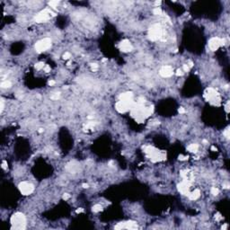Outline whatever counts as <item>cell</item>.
I'll return each instance as SVG.
<instances>
[{"mask_svg": "<svg viewBox=\"0 0 230 230\" xmlns=\"http://www.w3.org/2000/svg\"><path fill=\"white\" fill-rule=\"evenodd\" d=\"M12 229L22 230L26 228V217L21 212H16L11 217L10 219Z\"/></svg>", "mask_w": 230, "mask_h": 230, "instance_id": "6da1fadb", "label": "cell"}, {"mask_svg": "<svg viewBox=\"0 0 230 230\" xmlns=\"http://www.w3.org/2000/svg\"><path fill=\"white\" fill-rule=\"evenodd\" d=\"M145 152H146V156L148 157V158L153 163L159 162V161H161V160L165 158V156L161 152L158 151L157 149H156L155 147H153L151 146H146V149H145Z\"/></svg>", "mask_w": 230, "mask_h": 230, "instance_id": "7a4b0ae2", "label": "cell"}, {"mask_svg": "<svg viewBox=\"0 0 230 230\" xmlns=\"http://www.w3.org/2000/svg\"><path fill=\"white\" fill-rule=\"evenodd\" d=\"M51 44H52V41H51L50 38H43V39L40 40L36 42L35 50L39 53L44 52L51 47Z\"/></svg>", "mask_w": 230, "mask_h": 230, "instance_id": "3957f363", "label": "cell"}, {"mask_svg": "<svg viewBox=\"0 0 230 230\" xmlns=\"http://www.w3.org/2000/svg\"><path fill=\"white\" fill-rule=\"evenodd\" d=\"M163 35V30L162 27L160 24H154L152 25L149 29V39L151 40L152 42H156L157 40L161 39V37Z\"/></svg>", "mask_w": 230, "mask_h": 230, "instance_id": "277c9868", "label": "cell"}, {"mask_svg": "<svg viewBox=\"0 0 230 230\" xmlns=\"http://www.w3.org/2000/svg\"><path fill=\"white\" fill-rule=\"evenodd\" d=\"M133 106V101H121L120 100L119 102H116L115 104V109L120 113H125L129 110H130Z\"/></svg>", "mask_w": 230, "mask_h": 230, "instance_id": "5b68a950", "label": "cell"}, {"mask_svg": "<svg viewBox=\"0 0 230 230\" xmlns=\"http://www.w3.org/2000/svg\"><path fill=\"white\" fill-rule=\"evenodd\" d=\"M18 189L20 192L24 196H28L31 195L34 191V186L32 183H29V182H22L19 183Z\"/></svg>", "mask_w": 230, "mask_h": 230, "instance_id": "8992f818", "label": "cell"}, {"mask_svg": "<svg viewBox=\"0 0 230 230\" xmlns=\"http://www.w3.org/2000/svg\"><path fill=\"white\" fill-rule=\"evenodd\" d=\"M205 98L207 99V101H209L210 102H219V96H218V94H217L216 90L211 87L207 89L206 93H205Z\"/></svg>", "mask_w": 230, "mask_h": 230, "instance_id": "52a82bcc", "label": "cell"}, {"mask_svg": "<svg viewBox=\"0 0 230 230\" xmlns=\"http://www.w3.org/2000/svg\"><path fill=\"white\" fill-rule=\"evenodd\" d=\"M222 45H224V41L217 37H213L209 41V47L212 51L217 50Z\"/></svg>", "mask_w": 230, "mask_h": 230, "instance_id": "ba28073f", "label": "cell"}, {"mask_svg": "<svg viewBox=\"0 0 230 230\" xmlns=\"http://www.w3.org/2000/svg\"><path fill=\"white\" fill-rule=\"evenodd\" d=\"M52 12L49 9H44V10L41 11L39 14H37L35 16V21L38 23H42V22H46L50 18Z\"/></svg>", "mask_w": 230, "mask_h": 230, "instance_id": "9c48e42d", "label": "cell"}, {"mask_svg": "<svg viewBox=\"0 0 230 230\" xmlns=\"http://www.w3.org/2000/svg\"><path fill=\"white\" fill-rule=\"evenodd\" d=\"M190 188H191V183L188 180H183L182 183L178 184V191L183 195H188L190 193Z\"/></svg>", "mask_w": 230, "mask_h": 230, "instance_id": "30bf717a", "label": "cell"}, {"mask_svg": "<svg viewBox=\"0 0 230 230\" xmlns=\"http://www.w3.org/2000/svg\"><path fill=\"white\" fill-rule=\"evenodd\" d=\"M160 76L164 78H168L173 75V68L171 66H164L159 71Z\"/></svg>", "mask_w": 230, "mask_h": 230, "instance_id": "8fae6325", "label": "cell"}, {"mask_svg": "<svg viewBox=\"0 0 230 230\" xmlns=\"http://www.w3.org/2000/svg\"><path fill=\"white\" fill-rule=\"evenodd\" d=\"M119 47H120V50L121 51H123V52H129L133 49L132 44H131L129 40H123L122 42L120 43Z\"/></svg>", "mask_w": 230, "mask_h": 230, "instance_id": "7c38bea8", "label": "cell"}, {"mask_svg": "<svg viewBox=\"0 0 230 230\" xmlns=\"http://www.w3.org/2000/svg\"><path fill=\"white\" fill-rule=\"evenodd\" d=\"M138 228V226L135 222H124V223H119L115 228L116 229H121V228H127V229H135Z\"/></svg>", "mask_w": 230, "mask_h": 230, "instance_id": "4fadbf2b", "label": "cell"}, {"mask_svg": "<svg viewBox=\"0 0 230 230\" xmlns=\"http://www.w3.org/2000/svg\"><path fill=\"white\" fill-rule=\"evenodd\" d=\"M188 197L191 201H196L201 197V191L199 189H195L194 191H192L188 194Z\"/></svg>", "mask_w": 230, "mask_h": 230, "instance_id": "5bb4252c", "label": "cell"}, {"mask_svg": "<svg viewBox=\"0 0 230 230\" xmlns=\"http://www.w3.org/2000/svg\"><path fill=\"white\" fill-rule=\"evenodd\" d=\"M132 97H133L132 93L127 92V93H123L120 94V100H121V101H132Z\"/></svg>", "mask_w": 230, "mask_h": 230, "instance_id": "9a60e30c", "label": "cell"}, {"mask_svg": "<svg viewBox=\"0 0 230 230\" xmlns=\"http://www.w3.org/2000/svg\"><path fill=\"white\" fill-rule=\"evenodd\" d=\"M187 149H188V151L191 152V153H196V152L198 151V149H199V145L195 143L191 144V145L188 146Z\"/></svg>", "mask_w": 230, "mask_h": 230, "instance_id": "2e32d148", "label": "cell"}, {"mask_svg": "<svg viewBox=\"0 0 230 230\" xmlns=\"http://www.w3.org/2000/svg\"><path fill=\"white\" fill-rule=\"evenodd\" d=\"M11 86H12V83L8 80H5L1 83V88L2 89H8L10 88Z\"/></svg>", "mask_w": 230, "mask_h": 230, "instance_id": "e0dca14e", "label": "cell"}, {"mask_svg": "<svg viewBox=\"0 0 230 230\" xmlns=\"http://www.w3.org/2000/svg\"><path fill=\"white\" fill-rule=\"evenodd\" d=\"M92 210H93V212H94V213L101 212L102 210V205H100V204H95L94 206H93V208H92Z\"/></svg>", "mask_w": 230, "mask_h": 230, "instance_id": "ac0fdd59", "label": "cell"}, {"mask_svg": "<svg viewBox=\"0 0 230 230\" xmlns=\"http://www.w3.org/2000/svg\"><path fill=\"white\" fill-rule=\"evenodd\" d=\"M153 13H154V14H156V15H162L163 12H162V10H161V8L157 6V7L153 10Z\"/></svg>", "mask_w": 230, "mask_h": 230, "instance_id": "d6986e66", "label": "cell"}, {"mask_svg": "<svg viewBox=\"0 0 230 230\" xmlns=\"http://www.w3.org/2000/svg\"><path fill=\"white\" fill-rule=\"evenodd\" d=\"M45 65L43 62H39L37 63V64H35V68H36L37 70H41V69H42V68H44Z\"/></svg>", "mask_w": 230, "mask_h": 230, "instance_id": "ffe728a7", "label": "cell"}, {"mask_svg": "<svg viewBox=\"0 0 230 230\" xmlns=\"http://www.w3.org/2000/svg\"><path fill=\"white\" fill-rule=\"evenodd\" d=\"M210 192H211V194H213L214 196H217V195H218V193H219V190L217 188H216V187H212L211 190H210Z\"/></svg>", "mask_w": 230, "mask_h": 230, "instance_id": "44dd1931", "label": "cell"}, {"mask_svg": "<svg viewBox=\"0 0 230 230\" xmlns=\"http://www.w3.org/2000/svg\"><path fill=\"white\" fill-rule=\"evenodd\" d=\"M58 1H50V2H49V5H50V7L52 8H55L57 7V5H58Z\"/></svg>", "mask_w": 230, "mask_h": 230, "instance_id": "7402d4cb", "label": "cell"}, {"mask_svg": "<svg viewBox=\"0 0 230 230\" xmlns=\"http://www.w3.org/2000/svg\"><path fill=\"white\" fill-rule=\"evenodd\" d=\"M70 58H71V54L69 52L64 53V55H63V58H64V59H69Z\"/></svg>", "mask_w": 230, "mask_h": 230, "instance_id": "603a6c76", "label": "cell"}, {"mask_svg": "<svg viewBox=\"0 0 230 230\" xmlns=\"http://www.w3.org/2000/svg\"><path fill=\"white\" fill-rule=\"evenodd\" d=\"M189 70H190V67H189L187 64H184V65L183 66V72H188Z\"/></svg>", "mask_w": 230, "mask_h": 230, "instance_id": "cb8c5ba5", "label": "cell"}, {"mask_svg": "<svg viewBox=\"0 0 230 230\" xmlns=\"http://www.w3.org/2000/svg\"><path fill=\"white\" fill-rule=\"evenodd\" d=\"M175 75L176 76H183V69H177V71H176V73H175Z\"/></svg>", "mask_w": 230, "mask_h": 230, "instance_id": "d4e9b609", "label": "cell"}, {"mask_svg": "<svg viewBox=\"0 0 230 230\" xmlns=\"http://www.w3.org/2000/svg\"><path fill=\"white\" fill-rule=\"evenodd\" d=\"M62 198H63V200H65V201H68V200L69 199V198H70V195H69L68 193H64V194H63V197H62Z\"/></svg>", "mask_w": 230, "mask_h": 230, "instance_id": "484cf974", "label": "cell"}, {"mask_svg": "<svg viewBox=\"0 0 230 230\" xmlns=\"http://www.w3.org/2000/svg\"><path fill=\"white\" fill-rule=\"evenodd\" d=\"M224 134H225V136H226V138H227V139H229V129H226L225 132H224Z\"/></svg>", "mask_w": 230, "mask_h": 230, "instance_id": "4316f807", "label": "cell"}, {"mask_svg": "<svg viewBox=\"0 0 230 230\" xmlns=\"http://www.w3.org/2000/svg\"><path fill=\"white\" fill-rule=\"evenodd\" d=\"M215 218H216V220H217V221H220V220H221V219L223 218V217H222V216H221L220 214H217V216L215 217Z\"/></svg>", "mask_w": 230, "mask_h": 230, "instance_id": "83f0119b", "label": "cell"}, {"mask_svg": "<svg viewBox=\"0 0 230 230\" xmlns=\"http://www.w3.org/2000/svg\"><path fill=\"white\" fill-rule=\"evenodd\" d=\"M178 112H179V113H181V114H183V113H185V110H184V108L181 107V108H179V109H178Z\"/></svg>", "mask_w": 230, "mask_h": 230, "instance_id": "f1b7e54d", "label": "cell"}, {"mask_svg": "<svg viewBox=\"0 0 230 230\" xmlns=\"http://www.w3.org/2000/svg\"><path fill=\"white\" fill-rule=\"evenodd\" d=\"M4 107H5V104H4V100L1 99V113H3V111H4Z\"/></svg>", "mask_w": 230, "mask_h": 230, "instance_id": "f546056e", "label": "cell"}, {"mask_svg": "<svg viewBox=\"0 0 230 230\" xmlns=\"http://www.w3.org/2000/svg\"><path fill=\"white\" fill-rule=\"evenodd\" d=\"M43 69H44V71H46V72H50V66H48V65H47V66H45Z\"/></svg>", "mask_w": 230, "mask_h": 230, "instance_id": "4dcf8cb0", "label": "cell"}, {"mask_svg": "<svg viewBox=\"0 0 230 230\" xmlns=\"http://www.w3.org/2000/svg\"><path fill=\"white\" fill-rule=\"evenodd\" d=\"M49 85H50V86L55 85V81H54V80H50V81H49Z\"/></svg>", "mask_w": 230, "mask_h": 230, "instance_id": "1f68e13d", "label": "cell"}, {"mask_svg": "<svg viewBox=\"0 0 230 230\" xmlns=\"http://www.w3.org/2000/svg\"><path fill=\"white\" fill-rule=\"evenodd\" d=\"M84 211V209H82V208H80V209H76V213H80V212H83Z\"/></svg>", "mask_w": 230, "mask_h": 230, "instance_id": "d6a6232c", "label": "cell"}, {"mask_svg": "<svg viewBox=\"0 0 230 230\" xmlns=\"http://www.w3.org/2000/svg\"><path fill=\"white\" fill-rule=\"evenodd\" d=\"M83 186H84V188H88V187H89L88 184H86V183H84V184H83Z\"/></svg>", "mask_w": 230, "mask_h": 230, "instance_id": "836d02e7", "label": "cell"}, {"mask_svg": "<svg viewBox=\"0 0 230 230\" xmlns=\"http://www.w3.org/2000/svg\"><path fill=\"white\" fill-rule=\"evenodd\" d=\"M155 4H156L157 5H160V4H161V2H160V1H157V2L155 3Z\"/></svg>", "mask_w": 230, "mask_h": 230, "instance_id": "e575fe53", "label": "cell"}]
</instances>
